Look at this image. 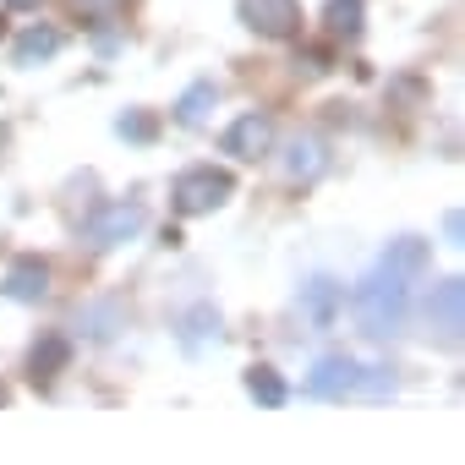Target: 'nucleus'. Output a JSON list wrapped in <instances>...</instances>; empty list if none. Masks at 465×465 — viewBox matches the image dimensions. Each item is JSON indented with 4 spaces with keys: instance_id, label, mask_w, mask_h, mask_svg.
<instances>
[{
    "instance_id": "nucleus-1",
    "label": "nucleus",
    "mask_w": 465,
    "mask_h": 465,
    "mask_svg": "<svg viewBox=\"0 0 465 465\" xmlns=\"http://www.w3.org/2000/svg\"><path fill=\"white\" fill-rule=\"evenodd\" d=\"M427 269V242H416V236H405V242H394L383 258H378V269L356 285V318H361V329L367 334H389L394 323H400V312H405V302H411V280Z\"/></svg>"
},
{
    "instance_id": "nucleus-17",
    "label": "nucleus",
    "mask_w": 465,
    "mask_h": 465,
    "mask_svg": "<svg viewBox=\"0 0 465 465\" xmlns=\"http://www.w3.org/2000/svg\"><path fill=\"white\" fill-rule=\"evenodd\" d=\"M115 132L132 137V143H153V137H159V121H153L148 110H126V115L115 121Z\"/></svg>"
},
{
    "instance_id": "nucleus-14",
    "label": "nucleus",
    "mask_w": 465,
    "mask_h": 465,
    "mask_svg": "<svg viewBox=\"0 0 465 465\" xmlns=\"http://www.w3.org/2000/svg\"><path fill=\"white\" fill-rule=\"evenodd\" d=\"M361 17H367L361 0H329V6H323V23H329L334 39H356L361 34Z\"/></svg>"
},
{
    "instance_id": "nucleus-2",
    "label": "nucleus",
    "mask_w": 465,
    "mask_h": 465,
    "mask_svg": "<svg viewBox=\"0 0 465 465\" xmlns=\"http://www.w3.org/2000/svg\"><path fill=\"white\" fill-rule=\"evenodd\" d=\"M230 197H236V175L219 170V164H192V170H181L175 186H170V203H175L181 219L213 213V208H224Z\"/></svg>"
},
{
    "instance_id": "nucleus-5",
    "label": "nucleus",
    "mask_w": 465,
    "mask_h": 465,
    "mask_svg": "<svg viewBox=\"0 0 465 465\" xmlns=\"http://www.w3.org/2000/svg\"><path fill=\"white\" fill-rule=\"evenodd\" d=\"M66 367H72V340H66V334H45V340L28 351V383H34V389H50Z\"/></svg>"
},
{
    "instance_id": "nucleus-20",
    "label": "nucleus",
    "mask_w": 465,
    "mask_h": 465,
    "mask_svg": "<svg viewBox=\"0 0 465 465\" xmlns=\"http://www.w3.org/2000/svg\"><path fill=\"white\" fill-rule=\"evenodd\" d=\"M302 61H307V72H329V50H307Z\"/></svg>"
},
{
    "instance_id": "nucleus-9",
    "label": "nucleus",
    "mask_w": 465,
    "mask_h": 465,
    "mask_svg": "<svg viewBox=\"0 0 465 465\" xmlns=\"http://www.w3.org/2000/svg\"><path fill=\"white\" fill-rule=\"evenodd\" d=\"M61 45H66V39H61V28L39 23V28H28V34L12 45V61H17V66H39V61H50Z\"/></svg>"
},
{
    "instance_id": "nucleus-7",
    "label": "nucleus",
    "mask_w": 465,
    "mask_h": 465,
    "mask_svg": "<svg viewBox=\"0 0 465 465\" xmlns=\"http://www.w3.org/2000/svg\"><path fill=\"white\" fill-rule=\"evenodd\" d=\"M0 291L12 302H45L50 296V263L45 258H17L6 269V280H0Z\"/></svg>"
},
{
    "instance_id": "nucleus-16",
    "label": "nucleus",
    "mask_w": 465,
    "mask_h": 465,
    "mask_svg": "<svg viewBox=\"0 0 465 465\" xmlns=\"http://www.w3.org/2000/svg\"><path fill=\"white\" fill-rule=\"evenodd\" d=\"M285 164H291V175H296V181H312V175L323 170V148L307 137V143H296V148H291V159H285Z\"/></svg>"
},
{
    "instance_id": "nucleus-11",
    "label": "nucleus",
    "mask_w": 465,
    "mask_h": 465,
    "mask_svg": "<svg viewBox=\"0 0 465 465\" xmlns=\"http://www.w3.org/2000/svg\"><path fill=\"white\" fill-rule=\"evenodd\" d=\"M208 340H219V312H213L208 302H197V307H192V312L181 318V345H186V351L197 356V351H203Z\"/></svg>"
},
{
    "instance_id": "nucleus-21",
    "label": "nucleus",
    "mask_w": 465,
    "mask_h": 465,
    "mask_svg": "<svg viewBox=\"0 0 465 465\" xmlns=\"http://www.w3.org/2000/svg\"><path fill=\"white\" fill-rule=\"evenodd\" d=\"M6 6H12V12H28V6H39V0H6Z\"/></svg>"
},
{
    "instance_id": "nucleus-19",
    "label": "nucleus",
    "mask_w": 465,
    "mask_h": 465,
    "mask_svg": "<svg viewBox=\"0 0 465 465\" xmlns=\"http://www.w3.org/2000/svg\"><path fill=\"white\" fill-rule=\"evenodd\" d=\"M443 236H449V247H460V236H465V219H460V208H449V213H443Z\"/></svg>"
},
{
    "instance_id": "nucleus-4",
    "label": "nucleus",
    "mask_w": 465,
    "mask_h": 465,
    "mask_svg": "<svg viewBox=\"0 0 465 465\" xmlns=\"http://www.w3.org/2000/svg\"><path fill=\"white\" fill-rule=\"evenodd\" d=\"M242 23L263 39H296L302 34V0H242Z\"/></svg>"
},
{
    "instance_id": "nucleus-15",
    "label": "nucleus",
    "mask_w": 465,
    "mask_h": 465,
    "mask_svg": "<svg viewBox=\"0 0 465 465\" xmlns=\"http://www.w3.org/2000/svg\"><path fill=\"white\" fill-rule=\"evenodd\" d=\"M213 99H219L213 83H192V88L181 94V104H175V121H181V126H203V115L213 110Z\"/></svg>"
},
{
    "instance_id": "nucleus-12",
    "label": "nucleus",
    "mask_w": 465,
    "mask_h": 465,
    "mask_svg": "<svg viewBox=\"0 0 465 465\" xmlns=\"http://www.w3.org/2000/svg\"><path fill=\"white\" fill-rule=\"evenodd\" d=\"M460 302H465V285H460V280H443V285L432 291V318H438V329H443L449 340H460Z\"/></svg>"
},
{
    "instance_id": "nucleus-18",
    "label": "nucleus",
    "mask_w": 465,
    "mask_h": 465,
    "mask_svg": "<svg viewBox=\"0 0 465 465\" xmlns=\"http://www.w3.org/2000/svg\"><path fill=\"white\" fill-rule=\"evenodd\" d=\"M83 323H88V334H94V340H110V334H115V329H110V323H115V312H110V307H94Z\"/></svg>"
},
{
    "instance_id": "nucleus-3",
    "label": "nucleus",
    "mask_w": 465,
    "mask_h": 465,
    "mask_svg": "<svg viewBox=\"0 0 465 465\" xmlns=\"http://www.w3.org/2000/svg\"><path fill=\"white\" fill-rule=\"evenodd\" d=\"M143 224H148V208H143V203H110V208H99V213L88 219L83 236H88V247H99V252H104V247L132 242Z\"/></svg>"
},
{
    "instance_id": "nucleus-13",
    "label": "nucleus",
    "mask_w": 465,
    "mask_h": 465,
    "mask_svg": "<svg viewBox=\"0 0 465 465\" xmlns=\"http://www.w3.org/2000/svg\"><path fill=\"white\" fill-rule=\"evenodd\" d=\"M247 394H252L263 411H280L291 389H285V378H280L274 367H247Z\"/></svg>"
},
{
    "instance_id": "nucleus-8",
    "label": "nucleus",
    "mask_w": 465,
    "mask_h": 465,
    "mask_svg": "<svg viewBox=\"0 0 465 465\" xmlns=\"http://www.w3.org/2000/svg\"><path fill=\"white\" fill-rule=\"evenodd\" d=\"M356 378H361V367H356L351 356H329V361H318V372L307 378V394L334 400V394H351V389H356Z\"/></svg>"
},
{
    "instance_id": "nucleus-6",
    "label": "nucleus",
    "mask_w": 465,
    "mask_h": 465,
    "mask_svg": "<svg viewBox=\"0 0 465 465\" xmlns=\"http://www.w3.org/2000/svg\"><path fill=\"white\" fill-rule=\"evenodd\" d=\"M269 148H274V121H269V115H258V110H252V115H242L236 126L224 132V153H236V159H263Z\"/></svg>"
},
{
    "instance_id": "nucleus-22",
    "label": "nucleus",
    "mask_w": 465,
    "mask_h": 465,
    "mask_svg": "<svg viewBox=\"0 0 465 465\" xmlns=\"http://www.w3.org/2000/svg\"><path fill=\"white\" fill-rule=\"evenodd\" d=\"M6 400H12V394H6V383H0V405H6Z\"/></svg>"
},
{
    "instance_id": "nucleus-10",
    "label": "nucleus",
    "mask_w": 465,
    "mask_h": 465,
    "mask_svg": "<svg viewBox=\"0 0 465 465\" xmlns=\"http://www.w3.org/2000/svg\"><path fill=\"white\" fill-rule=\"evenodd\" d=\"M302 296H307V318H312L318 329H329L334 312H340V302H345V285H334V280H312Z\"/></svg>"
}]
</instances>
